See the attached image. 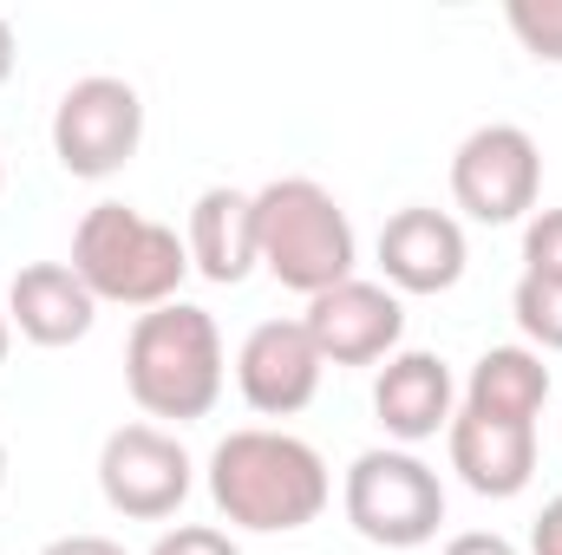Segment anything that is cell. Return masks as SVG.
Instances as JSON below:
<instances>
[{"instance_id":"6da1fadb","label":"cell","mask_w":562,"mask_h":555,"mask_svg":"<svg viewBox=\"0 0 562 555\" xmlns=\"http://www.w3.org/2000/svg\"><path fill=\"white\" fill-rule=\"evenodd\" d=\"M210 497L236 530L281 536V530H307L327 510L334 484H327V464L307 438L249 424L210 451Z\"/></svg>"},{"instance_id":"7a4b0ae2","label":"cell","mask_w":562,"mask_h":555,"mask_svg":"<svg viewBox=\"0 0 562 555\" xmlns=\"http://www.w3.org/2000/svg\"><path fill=\"white\" fill-rule=\"evenodd\" d=\"M125 386L150 418H210L223 399V333L203 307L190 301H164L138 314L132 340H125Z\"/></svg>"},{"instance_id":"3957f363","label":"cell","mask_w":562,"mask_h":555,"mask_svg":"<svg viewBox=\"0 0 562 555\" xmlns=\"http://www.w3.org/2000/svg\"><path fill=\"white\" fill-rule=\"evenodd\" d=\"M72 275L92 287V301L150 314L177 301V287L190 275V249L177 242V229L150 223L125 203H92L72 229Z\"/></svg>"},{"instance_id":"277c9868","label":"cell","mask_w":562,"mask_h":555,"mask_svg":"<svg viewBox=\"0 0 562 555\" xmlns=\"http://www.w3.org/2000/svg\"><path fill=\"white\" fill-rule=\"evenodd\" d=\"M256 242L262 269L307 301L353 281V223L314 177H276L256 190Z\"/></svg>"},{"instance_id":"5b68a950","label":"cell","mask_w":562,"mask_h":555,"mask_svg":"<svg viewBox=\"0 0 562 555\" xmlns=\"http://www.w3.org/2000/svg\"><path fill=\"white\" fill-rule=\"evenodd\" d=\"M340 503H347V523L380 550H419L445 523V484L413 451H360Z\"/></svg>"},{"instance_id":"8992f818","label":"cell","mask_w":562,"mask_h":555,"mask_svg":"<svg viewBox=\"0 0 562 555\" xmlns=\"http://www.w3.org/2000/svg\"><path fill=\"white\" fill-rule=\"evenodd\" d=\"M138 144H144L138 86H125V79H112V72H92V79H79V86L59 92V112H53V157H59L72 177L99 183V177L125 170V163L138 157Z\"/></svg>"},{"instance_id":"52a82bcc","label":"cell","mask_w":562,"mask_h":555,"mask_svg":"<svg viewBox=\"0 0 562 555\" xmlns=\"http://www.w3.org/2000/svg\"><path fill=\"white\" fill-rule=\"evenodd\" d=\"M543 190V150L524 125H477L451 150V196L471 223H517L537 209Z\"/></svg>"},{"instance_id":"ba28073f","label":"cell","mask_w":562,"mask_h":555,"mask_svg":"<svg viewBox=\"0 0 562 555\" xmlns=\"http://www.w3.org/2000/svg\"><path fill=\"white\" fill-rule=\"evenodd\" d=\"M196 464H190V451L170 438V431H157V424H119L112 438H105V451H99V490H105V503L119 510V517H132V523H164V517H177L183 510V497H190V477Z\"/></svg>"},{"instance_id":"9c48e42d","label":"cell","mask_w":562,"mask_h":555,"mask_svg":"<svg viewBox=\"0 0 562 555\" xmlns=\"http://www.w3.org/2000/svg\"><path fill=\"white\" fill-rule=\"evenodd\" d=\"M301 327L327 366H373V360H393V347L406 333V307L380 281H340L307 301Z\"/></svg>"},{"instance_id":"30bf717a","label":"cell","mask_w":562,"mask_h":555,"mask_svg":"<svg viewBox=\"0 0 562 555\" xmlns=\"http://www.w3.org/2000/svg\"><path fill=\"white\" fill-rule=\"evenodd\" d=\"M321 373H327V360L314 353L301 320H262L236 353V386L262 418L307 412L314 393H321Z\"/></svg>"},{"instance_id":"8fae6325","label":"cell","mask_w":562,"mask_h":555,"mask_svg":"<svg viewBox=\"0 0 562 555\" xmlns=\"http://www.w3.org/2000/svg\"><path fill=\"white\" fill-rule=\"evenodd\" d=\"M451 444V471L477 490V497H517L537 477V424L517 418H491V412H451L445 424Z\"/></svg>"},{"instance_id":"7c38bea8","label":"cell","mask_w":562,"mask_h":555,"mask_svg":"<svg viewBox=\"0 0 562 555\" xmlns=\"http://www.w3.org/2000/svg\"><path fill=\"white\" fill-rule=\"evenodd\" d=\"M380 269L400 294H445L464 281V229L445 209H400L380 229Z\"/></svg>"},{"instance_id":"4fadbf2b","label":"cell","mask_w":562,"mask_h":555,"mask_svg":"<svg viewBox=\"0 0 562 555\" xmlns=\"http://www.w3.org/2000/svg\"><path fill=\"white\" fill-rule=\"evenodd\" d=\"M7 320L33 340V347H72L92 333L99 320V301L92 287L72 275V262H33L20 269L7 287Z\"/></svg>"},{"instance_id":"5bb4252c","label":"cell","mask_w":562,"mask_h":555,"mask_svg":"<svg viewBox=\"0 0 562 555\" xmlns=\"http://www.w3.org/2000/svg\"><path fill=\"white\" fill-rule=\"evenodd\" d=\"M451 399H458V386H451V366L438 353H393L373 380V412L400 444L438 438L451 424Z\"/></svg>"},{"instance_id":"9a60e30c","label":"cell","mask_w":562,"mask_h":555,"mask_svg":"<svg viewBox=\"0 0 562 555\" xmlns=\"http://www.w3.org/2000/svg\"><path fill=\"white\" fill-rule=\"evenodd\" d=\"M183 249H190V269L203 281H216V287H236V281H249V269L262 262V242H256V196H243V190H203L196 203H190V236H183Z\"/></svg>"},{"instance_id":"2e32d148","label":"cell","mask_w":562,"mask_h":555,"mask_svg":"<svg viewBox=\"0 0 562 555\" xmlns=\"http://www.w3.org/2000/svg\"><path fill=\"white\" fill-rule=\"evenodd\" d=\"M543 399H550V366L530 347H491L471 366V386H464V406L471 412L517 418V424H537Z\"/></svg>"},{"instance_id":"e0dca14e","label":"cell","mask_w":562,"mask_h":555,"mask_svg":"<svg viewBox=\"0 0 562 555\" xmlns=\"http://www.w3.org/2000/svg\"><path fill=\"white\" fill-rule=\"evenodd\" d=\"M510 314H517V327H524L543 353H562V281L524 275L517 294H510Z\"/></svg>"},{"instance_id":"ac0fdd59","label":"cell","mask_w":562,"mask_h":555,"mask_svg":"<svg viewBox=\"0 0 562 555\" xmlns=\"http://www.w3.org/2000/svg\"><path fill=\"white\" fill-rule=\"evenodd\" d=\"M504 20H510V33L524 39L530 59L562 66V0H510Z\"/></svg>"},{"instance_id":"d6986e66","label":"cell","mask_w":562,"mask_h":555,"mask_svg":"<svg viewBox=\"0 0 562 555\" xmlns=\"http://www.w3.org/2000/svg\"><path fill=\"white\" fill-rule=\"evenodd\" d=\"M524 275L562 281V209L530 216V229H524Z\"/></svg>"},{"instance_id":"ffe728a7","label":"cell","mask_w":562,"mask_h":555,"mask_svg":"<svg viewBox=\"0 0 562 555\" xmlns=\"http://www.w3.org/2000/svg\"><path fill=\"white\" fill-rule=\"evenodd\" d=\"M150 555H243V550H236L229 530H216V523H177L170 536H157Z\"/></svg>"},{"instance_id":"44dd1931","label":"cell","mask_w":562,"mask_h":555,"mask_svg":"<svg viewBox=\"0 0 562 555\" xmlns=\"http://www.w3.org/2000/svg\"><path fill=\"white\" fill-rule=\"evenodd\" d=\"M530 555H562V497H550L543 517L530 523Z\"/></svg>"},{"instance_id":"7402d4cb","label":"cell","mask_w":562,"mask_h":555,"mask_svg":"<svg viewBox=\"0 0 562 555\" xmlns=\"http://www.w3.org/2000/svg\"><path fill=\"white\" fill-rule=\"evenodd\" d=\"M445 555H517L497 530H464V536H451L445 543Z\"/></svg>"},{"instance_id":"603a6c76","label":"cell","mask_w":562,"mask_h":555,"mask_svg":"<svg viewBox=\"0 0 562 555\" xmlns=\"http://www.w3.org/2000/svg\"><path fill=\"white\" fill-rule=\"evenodd\" d=\"M40 555H125V543H112V536H53Z\"/></svg>"},{"instance_id":"cb8c5ba5","label":"cell","mask_w":562,"mask_h":555,"mask_svg":"<svg viewBox=\"0 0 562 555\" xmlns=\"http://www.w3.org/2000/svg\"><path fill=\"white\" fill-rule=\"evenodd\" d=\"M7 79H13V26L0 20V86H7Z\"/></svg>"},{"instance_id":"d4e9b609","label":"cell","mask_w":562,"mask_h":555,"mask_svg":"<svg viewBox=\"0 0 562 555\" xmlns=\"http://www.w3.org/2000/svg\"><path fill=\"white\" fill-rule=\"evenodd\" d=\"M7 340H13V320L0 314V360H7Z\"/></svg>"},{"instance_id":"484cf974","label":"cell","mask_w":562,"mask_h":555,"mask_svg":"<svg viewBox=\"0 0 562 555\" xmlns=\"http://www.w3.org/2000/svg\"><path fill=\"white\" fill-rule=\"evenodd\" d=\"M0 490H7V444H0Z\"/></svg>"},{"instance_id":"4316f807","label":"cell","mask_w":562,"mask_h":555,"mask_svg":"<svg viewBox=\"0 0 562 555\" xmlns=\"http://www.w3.org/2000/svg\"><path fill=\"white\" fill-rule=\"evenodd\" d=\"M0 183H7V170H0Z\"/></svg>"}]
</instances>
